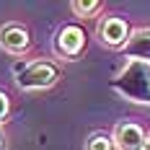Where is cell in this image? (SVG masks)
<instances>
[{
  "label": "cell",
  "instance_id": "1",
  "mask_svg": "<svg viewBox=\"0 0 150 150\" xmlns=\"http://www.w3.org/2000/svg\"><path fill=\"white\" fill-rule=\"evenodd\" d=\"M109 88L117 91L119 96H124L132 104L150 106V65L148 62L129 60L127 67L109 83Z\"/></svg>",
  "mask_w": 150,
  "mask_h": 150
},
{
  "label": "cell",
  "instance_id": "2",
  "mask_svg": "<svg viewBox=\"0 0 150 150\" xmlns=\"http://www.w3.org/2000/svg\"><path fill=\"white\" fill-rule=\"evenodd\" d=\"M16 83L23 91H42L52 88L60 78V67L54 62L36 60V62H16Z\"/></svg>",
  "mask_w": 150,
  "mask_h": 150
},
{
  "label": "cell",
  "instance_id": "3",
  "mask_svg": "<svg viewBox=\"0 0 150 150\" xmlns=\"http://www.w3.org/2000/svg\"><path fill=\"white\" fill-rule=\"evenodd\" d=\"M86 42H88V34L80 23H65L60 31H57V39H54V49L57 54L65 57V60H75L83 54L86 49Z\"/></svg>",
  "mask_w": 150,
  "mask_h": 150
},
{
  "label": "cell",
  "instance_id": "4",
  "mask_svg": "<svg viewBox=\"0 0 150 150\" xmlns=\"http://www.w3.org/2000/svg\"><path fill=\"white\" fill-rule=\"evenodd\" d=\"M98 36H101V42L106 47H122L129 42V36H132V31H129V23L124 21V18H117V16H109L104 18V23H101V29H98Z\"/></svg>",
  "mask_w": 150,
  "mask_h": 150
},
{
  "label": "cell",
  "instance_id": "5",
  "mask_svg": "<svg viewBox=\"0 0 150 150\" xmlns=\"http://www.w3.org/2000/svg\"><path fill=\"white\" fill-rule=\"evenodd\" d=\"M145 140H148V135H145V129L137 122H122L114 129V145H117V150H142Z\"/></svg>",
  "mask_w": 150,
  "mask_h": 150
},
{
  "label": "cell",
  "instance_id": "6",
  "mask_svg": "<svg viewBox=\"0 0 150 150\" xmlns=\"http://www.w3.org/2000/svg\"><path fill=\"white\" fill-rule=\"evenodd\" d=\"M31 44V36L29 31L23 29V26H18V23H8V26H3L0 29V47L5 49V52H11V54H21V52H26Z\"/></svg>",
  "mask_w": 150,
  "mask_h": 150
},
{
  "label": "cell",
  "instance_id": "7",
  "mask_svg": "<svg viewBox=\"0 0 150 150\" xmlns=\"http://www.w3.org/2000/svg\"><path fill=\"white\" fill-rule=\"evenodd\" d=\"M122 54L137 62H148L150 65V29H140L129 36V42L122 47Z\"/></svg>",
  "mask_w": 150,
  "mask_h": 150
},
{
  "label": "cell",
  "instance_id": "8",
  "mask_svg": "<svg viewBox=\"0 0 150 150\" xmlns=\"http://www.w3.org/2000/svg\"><path fill=\"white\" fill-rule=\"evenodd\" d=\"M86 150H117V145H114V137L104 135V132H96V135L88 137Z\"/></svg>",
  "mask_w": 150,
  "mask_h": 150
},
{
  "label": "cell",
  "instance_id": "9",
  "mask_svg": "<svg viewBox=\"0 0 150 150\" xmlns=\"http://www.w3.org/2000/svg\"><path fill=\"white\" fill-rule=\"evenodd\" d=\"M98 8H101L98 0H75L73 3V13L80 16V18H88V16L98 13Z\"/></svg>",
  "mask_w": 150,
  "mask_h": 150
},
{
  "label": "cell",
  "instance_id": "10",
  "mask_svg": "<svg viewBox=\"0 0 150 150\" xmlns=\"http://www.w3.org/2000/svg\"><path fill=\"white\" fill-rule=\"evenodd\" d=\"M8 111H11V101H8V96L0 91V122L8 117Z\"/></svg>",
  "mask_w": 150,
  "mask_h": 150
},
{
  "label": "cell",
  "instance_id": "11",
  "mask_svg": "<svg viewBox=\"0 0 150 150\" xmlns=\"http://www.w3.org/2000/svg\"><path fill=\"white\" fill-rule=\"evenodd\" d=\"M0 150H8V142H5V135H3V129H0Z\"/></svg>",
  "mask_w": 150,
  "mask_h": 150
},
{
  "label": "cell",
  "instance_id": "12",
  "mask_svg": "<svg viewBox=\"0 0 150 150\" xmlns=\"http://www.w3.org/2000/svg\"><path fill=\"white\" fill-rule=\"evenodd\" d=\"M142 150H150V137L145 140V145H142Z\"/></svg>",
  "mask_w": 150,
  "mask_h": 150
}]
</instances>
